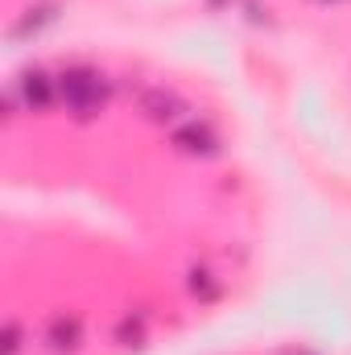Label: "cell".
I'll list each match as a JSON object with an SVG mask.
<instances>
[{"label": "cell", "mask_w": 351, "mask_h": 355, "mask_svg": "<svg viewBox=\"0 0 351 355\" xmlns=\"http://www.w3.org/2000/svg\"><path fill=\"white\" fill-rule=\"evenodd\" d=\"M58 95H62V103L75 112V116H91V112H99L103 107V79L87 71V67H75V71H67L62 79H58Z\"/></svg>", "instance_id": "1"}, {"label": "cell", "mask_w": 351, "mask_h": 355, "mask_svg": "<svg viewBox=\"0 0 351 355\" xmlns=\"http://www.w3.org/2000/svg\"><path fill=\"white\" fill-rule=\"evenodd\" d=\"M54 95H58V83H54L50 75H42V71H29V75L21 79V99H25V107H33V112L50 107Z\"/></svg>", "instance_id": "2"}, {"label": "cell", "mask_w": 351, "mask_h": 355, "mask_svg": "<svg viewBox=\"0 0 351 355\" xmlns=\"http://www.w3.org/2000/svg\"><path fill=\"white\" fill-rule=\"evenodd\" d=\"M174 145L182 153H215V132L207 124H182L174 132Z\"/></svg>", "instance_id": "3"}, {"label": "cell", "mask_w": 351, "mask_h": 355, "mask_svg": "<svg viewBox=\"0 0 351 355\" xmlns=\"http://www.w3.org/2000/svg\"><path fill=\"white\" fill-rule=\"evenodd\" d=\"M79 339H83L79 318H67V314H58V318L50 322V331H46V343H50L54 352H75V347H79Z\"/></svg>", "instance_id": "4"}, {"label": "cell", "mask_w": 351, "mask_h": 355, "mask_svg": "<svg viewBox=\"0 0 351 355\" xmlns=\"http://www.w3.org/2000/svg\"><path fill=\"white\" fill-rule=\"evenodd\" d=\"M141 107L153 116V120H174L178 112H182V103H178V95L170 91H145V99H141Z\"/></svg>", "instance_id": "5"}, {"label": "cell", "mask_w": 351, "mask_h": 355, "mask_svg": "<svg viewBox=\"0 0 351 355\" xmlns=\"http://www.w3.org/2000/svg\"><path fill=\"white\" fill-rule=\"evenodd\" d=\"M116 339H120L124 347H137V343L145 339V318H141V314H137V318L128 314V318H124V322L116 327Z\"/></svg>", "instance_id": "6"}, {"label": "cell", "mask_w": 351, "mask_h": 355, "mask_svg": "<svg viewBox=\"0 0 351 355\" xmlns=\"http://www.w3.org/2000/svg\"><path fill=\"white\" fill-rule=\"evenodd\" d=\"M50 17H54L50 8H29V17H25V21L17 25V33H29V29H37V25H46Z\"/></svg>", "instance_id": "7"}, {"label": "cell", "mask_w": 351, "mask_h": 355, "mask_svg": "<svg viewBox=\"0 0 351 355\" xmlns=\"http://www.w3.org/2000/svg\"><path fill=\"white\" fill-rule=\"evenodd\" d=\"M17 352H21V327L8 322L4 327V355H17Z\"/></svg>", "instance_id": "8"}, {"label": "cell", "mask_w": 351, "mask_h": 355, "mask_svg": "<svg viewBox=\"0 0 351 355\" xmlns=\"http://www.w3.org/2000/svg\"><path fill=\"white\" fill-rule=\"evenodd\" d=\"M190 289H194V293H215L211 272H190Z\"/></svg>", "instance_id": "9"}]
</instances>
